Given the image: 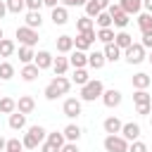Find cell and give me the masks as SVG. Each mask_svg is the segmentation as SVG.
Segmentation results:
<instances>
[{"mask_svg": "<svg viewBox=\"0 0 152 152\" xmlns=\"http://www.w3.org/2000/svg\"><path fill=\"white\" fill-rule=\"evenodd\" d=\"M69 88H71V81L66 78V76H55L48 86H45V100H57V97H62V95H66L69 93Z\"/></svg>", "mask_w": 152, "mask_h": 152, "instance_id": "1", "label": "cell"}, {"mask_svg": "<svg viewBox=\"0 0 152 152\" xmlns=\"http://www.w3.org/2000/svg\"><path fill=\"white\" fill-rule=\"evenodd\" d=\"M102 93H104V86L97 78H90L86 86H81V100L83 102H95L97 97H102Z\"/></svg>", "mask_w": 152, "mask_h": 152, "instance_id": "2", "label": "cell"}, {"mask_svg": "<svg viewBox=\"0 0 152 152\" xmlns=\"http://www.w3.org/2000/svg\"><path fill=\"white\" fill-rule=\"evenodd\" d=\"M14 36L19 38V43H21V45H28V48H33V45L38 43V31H36V28H31V26H26V24H24V26H19V28L14 31Z\"/></svg>", "mask_w": 152, "mask_h": 152, "instance_id": "3", "label": "cell"}, {"mask_svg": "<svg viewBox=\"0 0 152 152\" xmlns=\"http://www.w3.org/2000/svg\"><path fill=\"white\" fill-rule=\"evenodd\" d=\"M104 150L107 152H128V140L124 135H119V133L107 135L104 138Z\"/></svg>", "mask_w": 152, "mask_h": 152, "instance_id": "4", "label": "cell"}, {"mask_svg": "<svg viewBox=\"0 0 152 152\" xmlns=\"http://www.w3.org/2000/svg\"><path fill=\"white\" fill-rule=\"evenodd\" d=\"M95 40H97L95 28H93V31H83V33H78V36L74 38V48L86 52V50H90V48H93V43H95Z\"/></svg>", "mask_w": 152, "mask_h": 152, "instance_id": "5", "label": "cell"}, {"mask_svg": "<svg viewBox=\"0 0 152 152\" xmlns=\"http://www.w3.org/2000/svg\"><path fill=\"white\" fill-rule=\"evenodd\" d=\"M124 57H126L128 64H140V62L145 59V48H142V43H133L131 48H126V50H124Z\"/></svg>", "mask_w": 152, "mask_h": 152, "instance_id": "6", "label": "cell"}, {"mask_svg": "<svg viewBox=\"0 0 152 152\" xmlns=\"http://www.w3.org/2000/svg\"><path fill=\"white\" fill-rule=\"evenodd\" d=\"M62 112H64V116H69V119H78V116H81V100H78V97H66L64 104H62Z\"/></svg>", "mask_w": 152, "mask_h": 152, "instance_id": "7", "label": "cell"}, {"mask_svg": "<svg viewBox=\"0 0 152 152\" xmlns=\"http://www.w3.org/2000/svg\"><path fill=\"white\" fill-rule=\"evenodd\" d=\"M121 100H124V95H121L116 88H109V90H104V93H102V102H104V107H109V109L119 107V104H121Z\"/></svg>", "mask_w": 152, "mask_h": 152, "instance_id": "8", "label": "cell"}, {"mask_svg": "<svg viewBox=\"0 0 152 152\" xmlns=\"http://www.w3.org/2000/svg\"><path fill=\"white\" fill-rule=\"evenodd\" d=\"M50 19H52V24H55V26H64V24L69 21V12H66V7H64V5H57V7H52V14H50Z\"/></svg>", "mask_w": 152, "mask_h": 152, "instance_id": "9", "label": "cell"}, {"mask_svg": "<svg viewBox=\"0 0 152 152\" xmlns=\"http://www.w3.org/2000/svg\"><path fill=\"white\" fill-rule=\"evenodd\" d=\"M69 64H71L74 69H86V64H88V55H86L83 50H71V55H69Z\"/></svg>", "mask_w": 152, "mask_h": 152, "instance_id": "10", "label": "cell"}, {"mask_svg": "<svg viewBox=\"0 0 152 152\" xmlns=\"http://www.w3.org/2000/svg\"><path fill=\"white\" fill-rule=\"evenodd\" d=\"M121 135H124L128 142L138 140V138H140V124H135V121H131V124H124V128H121Z\"/></svg>", "mask_w": 152, "mask_h": 152, "instance_id": "11", "label": "cell"}, {"mask_svg": "<svg viewBox=\"0 0 152 152\" xmlns=\"http://www.w3.org/2000/svg\"><path fill=\"white\" fill-rule=\"evenodd\" d=\"M33 62H36V66L43 71V69H50V66H52L55 57H52L48 50H40V52H36V59H33Z\"/></svg>", "mask_w": 152, "mask_h": 152, "instance_id": "12", "label": "cell"}, {"mask_svg": "<svg viewBox=\"0 0 152 152\" xmlns=\"http://www.w3.org/2000/svg\"><path fill=\"white\" fill-rule=\"evenodd\" d=\"M36 109V100L31 97V95H21L19 100H17V112H21V114H31Z\"/></svg>", "mask_w": 152, "mask_h": 152, "instance_id": "13", "label": "cell"}, {"mask_svg": "<svg viewBox=\"0 0 152 152\" xmlns=\"http://www.w3.org/2000/svg\"><path fill=\"white\" fill-rule=\"evenodd\" d=\"M131 83H133V88H135V90H147V88H150V83H152V78H150L147 74L138 71V74H133Z\"/></svg>", "mask_w": 152, "mask_h": 152, "instance_id": "14", "label": "cell"}, {"mask_svg": "<svg viewBox=\"0 0 152 152\" xmlns=\"http://www.w3.org/2000/svg\"><path fill=\"white\" fill-rule=\"evenodd\" d=\"M102 128H104V133H107V135H114V133H121L124 124H121L116 116H107V119H104V124H102Z\"/></svg>", "mask_w": 152, "mask_h": 152, "instance_id": "15", "label": "cell"}, {"mask_svg": "<svg viewBox=\"0 0 152 152\" xmlns=\"http://www.w3.org/2000/svg\"><path fill=\"white\" fill-rule=\"evenodd\" d=\"M102 52H104L107 62H119V59H121V52H124V50H121V48H119L116 43H107Z\"/></svg>", "mask_w": 152, "mask_h": 152, "instance_id": "16", "label": "cell"}, {"mask_svg": "<svg viewBox=\"0 0 152 152\" xmlns=\"http://www.w3.org/2000/svg\"><path fill=\"white\" fill-rule=\"evenodd\" d=\"M38 74H40V69L36 66V62H31V64H24V66H21V74H19V76H21L24 81H28V83H31V81H36V78H38Z\"/></svg>", "mask_w": 152, "mask_h": 152, "instance_id": "17", "label": "cell"}, {"mask_svg": "<svg viewBox=\"0 0 152 152\" xmlns=\"http://www.w3.org/2000/svg\"><path fill=\"white\" fill-rule=\"evenodd\" d=\"M119 5L126 14H140L142 10V0H119Z\"/></svg>", "mask_w": 152, "mask_h": 152, "instance_id": "18", "label": "cell"}, {"mask_svg": "<svg viewBox=\"0 0 152 152\" xmlns=\"http://www.w3.org/2000/svg\"><path fill=\"white\" fill-rule=\"evenodd\" d=\"M74 50V38L71 36H57V52L59 55H66Z\"/></svg>", "mask_w": 152, "mask_h": 152, "instance_id": "19", "label": "cell"}, {"mask_svg": "<svg viewBox=\"0 0 152 152\" xmlns=\"http://www.w3.org/2000/svg\"><path fill=\"white\" fill-rule=\"evenodd\" d=\"M62 133H64L66 142H78V138H81V133H83V131H81L76 124H69V126H64V131H62Z\"/></svg>", "mask_w": 152, "mask_h": 152, "instance_id": "20", "label": "cell"}, {"mask_svg": "<svg viewBox=\"0 0 152 152\" xmlns=\"http://www.w3.org/2000/svg\"><path fill=\"white\" fill-rule=\"evenodd\" d=\"M104 62H107V57H104V52H90L88 55V66H93V69H102L104 66Z\"/></svg>", "mask_w": 152, "mask_h": 152, "instance_id": "21", "label": "cell"}, {"mask_svg": "<svg viewBox=\"0 0 152 152\" xmlns=\"http://www.w3.org/2000/svg\"><path fill=\"white\" fill-rule=\"evenodd\" d=\"M69 66H71V64H69V57H55V62H52V71H55L57 76H64Z\"/></svg>", "mask_w": 152, "mask_h": 152, "instance_id": "22", "label": "cell"}, {"mask_svg": "<svg viewBox=\"0 0 152 152\" xmlns=\"http://www.w3.org/2000/svg\"><path fill=\"white\" fill-rule=\"evenodd\" d=\"M24 126H26V114H21V112H12V114H10V128L21 131Z\"/></svg>", "mask_w": 152, "mask_h": 152, "instance_id": "23", "label": "cell"}, {"mask_svg": "<svg viewBox=\"0 0 152 152\" xmlns=\"http://www.w3.org/2000/svg\"><path fill=\"white\" fill-rule=\"evenodd\" d=\"M24 21H26V26H31V28H40V24H43V17H40V12H36V10H28Z\"/></svg>", "mask_w": 152, "mask_h": 152, "instance_id": "24", "label": "cell"}, {"mask_svg": "<svg viewBox=\"0 0 152 152\" xmlns=\"http://www.w3.org/2000/svg\"><path fill=\"white\" fill-rule=\"evenodd\" d=\"M114 43H116L121 50H126V48H131V45H133V36H131V33H126V31H119V33H116V38H114Z\"/></svg>", "mask_w": 152, "mask_h": 152, "instance_id": "25", "label": "cell"}, {"mask_svg": "<svg viewBox=\"0 0 152 152\" xmlns=\"http://www.w3.org/2000/svg\"><path fill=\"white\" fill-rule=\"evenodd\" d=\"M36 59V52H33V48H28V45H21L19 48V62L21 64H31Z\"/></svg>", "mask_w": 152, "mask_h": 152, "instance_id": "26", "label": "cell"}, {"mask_svg": "<svg viewBox=\"0 0 152 152\" xmlns=\"http://www.w3.org/2000/svg\"><path fill=\"white\" fill-rule=\"evenodd\" d=\"M0 112L2 114H12V112H17V100L14 97H0Z\"/></svg>", "mask_w": 152, "mask_h": 152, "instance_id": "27", "label": "cell"}, {"mask_svg": "<svg viewBox=\"0 0 152 152\" xmlns=\"http://www.w3.org/2000/svg\"><path fill=\"white\" fill-rule=\"evenodd\" d=\"M95 21H97V26H100V28H109V26L114 24V19H112V14H109L107 10H102V12L95 17Z\"/></svg>", "mask_w": 152, "mask_h": 152, "instance_id": "28", "label": "cell"}, {"mask_svg": "<svg viewBox=\"0 0 152 152\" xmlns=\"http://www.w3.org/2000/svg\"><path fill=\"white\" fill-rule=\"evenodd\" d=\"M88 81H90V76H88V71H86V69H74L71 83H76V86H86Z\"/></svg>", "mask_w": 152, "mask_h": 152, "instance_id": "29", "label": "cell"}, {"mask_svg": "<svg viewBox=\"0 0 152 152\" xmlns=\"http://www.w3.org/2000/svg\"><path fill=\"white\" fill-rule=\"evenodd\" d=\"M114 38H116V33H114V28L109 26V28H100L97 31V40H102L104 45L107 43H114Z\"/></svg>", "mask_w": 152, "mask_h": 152, "instance_id": "30", "label": "cell"}, {"mask_svg": "<svg viewBox=\"0 0 152 152\" xmlns=\"http://www.w3.org/2000/svg\"><path fill=\"white\" fill-rule=\"evenodd\" d=\"M133 102H135V107L138 104H152V97H150L147 90H135L133 93Z\"/></svg>", "mask_w": 152, "mask_h": 152, "instance_id": "31", "label": "cell"}, {"mask_svg": "<svg viewBox=\"0 0 152 152\" xmlns=\"http://www.w3.org/2000/svg\"><path fill=\"white\" fill-rule=\"evenodd\" d=\"M21 142H24V147H26V150H36L38 145H43V142H40L31 131H26V133H24V140H21Z\"/></svg>", "mask_w": 152, "mask_h": 152, "instance_id": "32", "label": "cell"}, {"mask_svg": "<svg viewBox=\"0 0 152 152\" xmlns=\"http://www.w3.org/2000/svg\"><path fill=\"white\" fill-rule=\"evenodd\" d=\"M138 26H140V31H150L152 28V14L150 12H140L138 14Z\"/></svg>", "mask_w": 152, "mask_h": 152, "instance_id": "33", "label": "cell"}, {"mask_svg": "<svg viewBox=\"0 0 152 152\" xmlns=\"http://www.w3.org/2000/svg\"><path fill=\"white\" fill-rule=\"evenodd\" d=\"M14 55V43L10 38H2L0 40V57H12Z\"/></svg>", "mask_w": 152, "mask_h": 152, "instance_id": "34", "label": "cell"}, {"mask_svg": "<svg viewBox=\"0 0 152 152\" xmlns=\"http://www.w3.org/2000/svg\"><path fill=\"white\" fill-rule=\"evenodd\" d=\"M112 19H114V26H116V28H126V26H128V21H131V14H126V12L121 10V12H119V14H114Z\"/></svg>", "mask_w": 152, "mask_h": 152, "instance_id": "35", "label": "cell"}, {"mask_svg": "<svg viewBox=\"0 0 152 152\" xmlns=\"http://www.w3.org/2000/svg\"><path fill=\"white\" fill-rule=\"evenodd\" d=\"M93 21H95V19H90L88 14L81 17V19H76V28H78V33H83V31H93Z\"/></svg>", "mask_w": 152, "mask_h": 152, "instance_id": "36", "label": "cell"}, {"mask_svg": "<svg viewBox=\"0 0 152 152\" xmlns=\"http://www.w3.org/2000/svg\"><path fill=\"white\" fill-rule=\"evenodd\" d=\"M83 7H86V14H88L90 19H95V17H97V14L102 12V7L97 5V0H88V2L83 5Z\"/></svg>", "mask_w": 152, "mask_h": 152, "instance_id": "37", "label": "cell"}, {"mask_svg": "<svg viewBox=\"0 0 152 152\" xmlns=\"http://www.w3.org/2000/svg\"><path fill=\"white\" fill-rule=\"evenodd\" d=\"M14 76V66L10 62H0V81H10Z\"/></svg>", "mask_w": 152, "mask_h": 152, "instance_id": "38", "label": "cell"}, {"mask_svg": "<svg viewBox=\"0 0 152 152\" xmlns=\"http://www.w3.org/2000/svg\"><path fill=\"white\" fill-rule=\"evenodd\" d=\"M48 142H52V145H57L59 150H62V145L66 142V138H64V133H57V131H52V133H48V138H45Z\"/></svg>", "mask_w": 152, "mask_h": 152, "instance_id": "39", "label": "cell"}, {"mask_svg": "<svg viewBox=\"0 0 152 152\" xmlns=\"http://www.w3.org/2000/svg\"><path fill=\"white\" fill-rule=\"evenodd\" d=\"M5 2H7V12H12V14H19V12L26 7L24 0H5Z\"/></svg>", "mask_w": 152, "mask_h": 152, "instance_id": "40", "label": "cell"}, {"mask_svg": "<svg viewBox=\"0 0 152 152\" xmlns=\"http://www.w3.org/2000/svg\"><path fill=\"white\" fill-rule=\"evenodd\" d=\"M28 131H31V133H33V135H36L40 142H45V138H48V131H45L43 126H38V124H36V126H31Z\"/></svg>", "mask_w": 152, "mask_h": 152, "instance_id": "41", "label": "cell"}, {"mask_svg": "<svg viewBox=\"0 0 152 152\" xmlns=\"http://www.w3.org/2000/svg\"><path fill=\"white\" fill-rule=\"evenodd\" d=\"M5 150H12V152H21V150H24V142H21L19 138H10Z\"/></svg>", "mask_w": 152, "mask_h": 152, "instance_id": "42", "label": "cell"}, {"mask_svg": "<svg viewBox=\"0 0 152 152\" xmlns=\"http://www.w3.org/2000/svg\"><path fill=\"white\" fill-rule=\"evenodd\" d=\"M128 152H147V145H145L142 140H133V142L128 145Z\"/></svg>", "mask_w": 152, "mask_h": 152, "instance_id": "43", "label": "cell"}, {"mask_svg": "<svg viewBox=\"0 0 152 152\" xmlns=\"http://www.w3.org/2000/svg\"><path fill=\"white\" fill-rule=\"evenodd\" d=\"M140 43H142L145 50H152V28H150V31H142V40H140Z\"/></svg>", "mask_w": 152, "mask_h": 152, "instance_id": "44", "label": "cell"}, {"mask_svg": "<svg viewBox=\"0 0 152 152\" xmlns=\"http://www.w3.org/2000/svg\"><path fill=\"white\" fill-rule=\"evenodd\" d=\"M24 2H26V7H28V10H36V12H40V7L45 5L43 0H24Z\"/></svg>", "mask_w": 152, "mask_h": 152, "instance_id": "45", "label": "cell"}, {"mask_svg": "<svg viewBox=\"0 0 152 152\" xmlns=\"http://www.w3.org/2000/svg\"><path fill=\"white\" fill-rule=\"evenodd\" d=\"M40 152H59V147H57V145H52V142H48V140H45V142H43V145H40Z\"/></svg>", "mask_w": 152, "mask_h": 152, "instance_id": "46", "label": "cell"}, {"mask_svg": "<svg viewBox=\"0 0 152 152\" xmlns=\"http://www.w3.org/2000/svg\"><path fill=\"white\" fill-rule=\"evenodd\" d=\"M59 152H78V145H76V142H64Z\"/></svg>", "mask_w": 152, "mask_h": 152, "instance_id": "47", "label": "cell"}, {"mask_svg": "<svg viewBox=\"0 0 152 152\" xmlns=\"http://www.w3.org/2000/svg\"><path fill=\"white\" fill-rule=\"evenodd\" d=\"M88 0H62L64 7H78V5H86Z\"/></svg>", "mask_w": 152, "mask_h": 152, "instance_id": "48", "label": "cell"}, {"mask_svg": "<svg viewBox=\"0 0 152 152\" xmlns=\"http://www.w3.org/2000/svg\"><path fill=\"white\" fill-rule=\"evenodd\" d=\"M135 109H138V114H142V116H147V114L152 112V104H138Z\"/></svg>", "mask_w": 152, "mask_h": 152, "instance_id": "49", "label": "cell"}, {"mask_svg": "<svg viewBox=\"0 0 152 152\" xmlns=\"http://www.w3.org/2000/svg\"><path fill=\"white\" fill-rule=\"evenodd\" d=\"M5 14H7V2H5V0H0V19H2Z\"/></svg>", "mask_w": 152, "mask_h": 152, "instance_id": "50", "label": "cell"}, {"mask_svg": "<svg viewBox=\"0 0 152 152\" xmlns=\"http://www.w3.org/2000/svg\"><path fill=\"white\" fill-rule=\"evenodd\" d=\"M142 7H145V12L152 14V0H142Z\"/></svg>", "mask_w": 152, "mask_h": 152, "instance_id": "51", "label": "cell"}, {"mask_svg": "<svg viewBox=\"0 0 152 152\" xmlns=\"http://www.w3.org/2000/svg\"><path fill=\"white\" fill-rule=\"evenodd\" d=\"M97 5H100V7H102V10H107V7H109V5H112V2H109V0H97Z\"/></svg>", "mask_w": 152, "mask_h": 152, "instance_id": "52", "label": "cell"}, {"mask_svg": "<svg viewBox=\"0 0 152 152\" xmlns=\"http://www.w3.org/2000/svg\"><path fill=\"white\" fill-rule=\"evenodd\" d=\"M43 2H45L50 10H52V7H57V0H43Z\"/></svg>", "mask_w": 152, "mask_h": 152, "instance_id": "53", "label": "cell"}, {"mask_svg": "<svg viewBox=\"0 0 152 152\" xmlns=\"http://www.w3.org/2000/svg\"><path fill=\"white\" fill-rule=\"evenodd\" d=\"M5 147H7V140H5V138H2V135H0V152H2V150H5Z\"/></svg>", "mask_w": 152, "mask_h": 152, "instance_id": "54", "label": "cell"}, {"mask_svg": "<svg viewBox=\"0 0 152 152\" xmlns=\"http://www.w3.org/2000/svg\"><path fill=\"white\" fill-rule=\"evenodd\" d=\"M2 38H5V33H2V28H0V40H2Z\"/></svg>", "mask_w": 152, "mask_h": 152, "instance_id": "55", "label": "cell"}, {"mask_svg": "<svg viewBox=\"0 0 152 152\" xmlns=\"http://www.w3.org/2000/svg\"><path fill=\"white\" fill-rule=\"evenodd\" d=\"M147 59H150V64H152V52H150V57H147Z\"/></svg>", "mask_w": 152, "mask_h": 152, "instance_id": "56", "label": "cell"}, {"mask_svg": "<svg viewBox=\"0 0 152 152\" xmlns=\"http://www.w3.org/2000/svg\"><path fill=\"white\" fill-rule=\"evenodd\" d=\"M150 126H152V116H150Z\"/></svg>", "mask_w": 152, "mask_h": 152, "instance_id": "57", "label": "cell"}, {"mask_svg": "<svg viewBox=\"0 0 152 152\" xmlns=\"http://www.w3.org/2000/svg\"><path fill=\"white\" fill-rule=\"evenodd\" d=\"M5 152H12V150H5Z\"/></svg>", "mask_w": 152, "mask_h": 152, "instance_id": "58", "label": "cell"}]
</instances>
